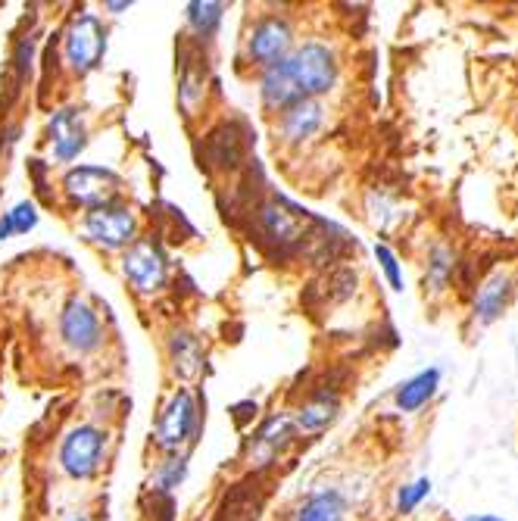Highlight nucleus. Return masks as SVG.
<instances>
[{
	"mask_svg": "<svg viewBox=\"0 0 518 521\" xmlns=\"http://www.w3.org/2000/svg\"><path fill=\"white\" fill-rule=\"evenodd\" d=\"M169 353H172V362H175V372L181 378H194L200 369H203V350H200V341L188 331H175L169 337Z\"/></svg>",
	"mask_w": 518,
	"mask_h": 521,
	"instance_id": "dca6fc26",
	"label": "nucleus"
},
{
	"mask_svg": "<svg viewBox=\"0 0 518 521\" xmlns=\"http://www.w3.org/2000/svg\"><path fill=\"white\" fill-rule=\"evenodd\" d=\"M132 4H128V0H122V4H107V10H113V13H122V10H128Z\"/></svg>",
	"mask_w": 518,
	"mask_h": 521,
	"instance_id": "cd10ccee",
	"label": "nucleus"
},
{
	"mask_svg": "<svg viewBox=\"0 0 518 521\" xmlns=\"http://www.w3.org/2000/svg\"><path fill=\"white\" fill-rule=\"evenodd\" d=\"M437 384H440V372L437 369H428V372H419L416 378H409L397 390V409L400 412H419L437 394Z\"/></svg>",
	"mask_w": 518,
	"mask_h": 521,
	"instance_id": "2eb2a0df",
	"label": "nucleus"
},
{
	"mask_svg": "<svg viewBox=\"0 0 518 521\" xmlns=\"http://www.w3.org/2000/svg\"><path fill=\"white\" fill-rule=\"evenodd\" d=\"M453 253L447 247H437L428 259V281L434 284V291H444L447 288V281L453 275Z\"/></svg>",
	"mask_w": 518,
	"mask_h": 521,
	"instance_id": "4be33fe9",
	"label": "nucleus"
},
{
	"mask_svg": "<svg viewBox=\"0 0 518 521\" xmlns=\"http://www.w3.org/2000/svg\"><path fill=\"white\" fill-rule=\"evenodd\" d=\"M465 521H503V518H497V515H469Z\"/></svg>",
	"mask_w": 518,
	"mask_h": 521,
	"instance_id": "bb28decb",
	"label": "nucleus"
},
{
	"mask_svg": "<svg viewBox=\"0 0 518 521\" xmlns=\"http://www.w3.org/2000/svg\"><path fill=\"white\" fill-rule=\"evenodd\" d=\"M185 478H188V456H172L157 468V490L172 493Z\"/></svg>",
	"mask_w": 518,
	"mask_h": 521,
	"instance_id": "412c9836",
	"label": "nucleus"
},
{
	"mask_svg": "<svg viewBox=\"0 0 518 521\" xmlns=\"http://www.w3.org/2000/svg\"><path fill=\"white\" fill-rule=\"evenodd\" d=\"M72 521H88V518H72Z\"/></svg>",
	"mask_w": 518,
	"mask_h": 521,
	"instance_id": "c85d7f7f",
	"label": "nucleus"
},
{
	"mask_svg": "<svg viewBox=\"0 0 518 521\" xmlns=\"http://www.w3.org/2000/svg\"><path fill=\"white\" fill-rule=\"evenodd\" d=\"M200 428V409H197V400L188 387H181L172 394V400L166 403L160 422H157V447L166 450V453H175L181 444H188L194 440Z\"/></svg>",
	"mask_w": 518,
	"mask_h": 521,
	"instance_id": "20e7f679",
	"label": "nucleus"
},
{
	"mask_svg": "<svg viewBox=\"0 0 518 521\" xmlns=\"http://www.w3.org/2000/svg\"><path fill=\"white\" fill-rule=\"evenodd\" d=\"M7 216H10V222H13V234H29V231H35V225H38V206H35L32 200H22V203L13 206V210H10Z\"/></svg>",
	"mask_w": 518,
	"mask_h": 521,
	"instance_id": "5701e85b",
	"label": "nucleus"
},
{
	"mask_svg": "<svg viewBox=\"0 0 518 521\" xmlns=\"http://www.w3.org/2000/svg\"><path fill=\"white\" fill-rule=\"evenodd\" d=\"M259 97H263V103L269 110H291L294 103H300V91L294 85V78H291V69H288V57H284L281 63L263 69V78H259Z\"/></svg>",
	"mask_w": 518,
	"mask_h": 521,
	"instance_id": "f8f14e48",
	"label": "nucleus"
},
{
	"mask_svg": "<svg viewBox=\"0 0 518 521\" xmlns=\"http://www.w3.org/2000/svg\"><path fill=\"white\" fill-rule=\"evenodd\" d=\"M288 69L303 100H319L338 82V60L319 41H306L303 47H297L288 57Z\"/></svg>",
	"mask_w": 518,
	"mask_h": 521,
	"instance_id": "f257e3e1",
	"label": "nucleus"
},
{
	"mask_svg": "<svg viewBox=\"0 0 518 521\" xmlns=\"http://www.w3.org/2000/svg\"><path fill=\"white\" fill-rule=\"evenodd\" d=\"M35 44H38L35 35H25V38H19L16 47H13V78H16V88H13V91H19V88L25 85V78H29V72H32Z\"/></svg>",
	"mask_w": 518,
	"mask_h": 521,
	"instance_id": "aec40b11",
	"label": "nucleus"
},
{
	"mask_svg": "<svg viewBox=\"0 0 518 521\" xmlns=\"http://www.w3.org/2000/svg\"><path fill=\"white\" fill-rule=\"evenodd\" d=\"M222 4H188V22L191 29L197 32V38H213L219 32V22H222Z\"/></svg>",
	"mask_w": 518,
	"mask_h": 521,
	"instance_id": "6ab92c4d",
	"label": "nucleus"
},
{
	"mask_svg": "<svg viewBox=\"0 0 518 521\" xmlns=\"http://www.w3.org/2000/svg\"><path fill=\"white\" fill-rule=\"evenodd\" d=\"M66 63L75 75H88L107 54V29L94 13H82L66 32Z\"/></svg>",
	"mask_w": 518,
	"mask_h": 521,
	"instance_id": "7ed1b4c3",
	"label": "nucleus"
},
{
	"mask_svg": "<svg viewBox=\"0 0 518 521\" xmlns=\"http://www.w3.org/2000/svg\"><path fill=\"white\" fill-rule=\"evenodd\" d=\"M103 456V434L94 425H79L72 428L60 447V465L63 472L75 481H85L97 472Z\"/></svg>",
	"mask_w": 518,
	"mask_h": 521,
	"instance_id": "6e6552de",
	"label": "nucleus"
},
{
	"mask_svg": "<svg viewBox=\"0 0 518 521\" xmlns=\"http://www.w3.org/2000/svg\"><path fill=\"white\" fill-rule=\"evenodd\" d=\"M338 412H341L338 394L325 387V390H319V394L300 409L297 425H300L303 431H309V434H319V431H325L334 419H338Z\"/></svg>",
	"mask_w": 518,
	"mask_h": 521,
	"instance_id": "4468645a",
	"label": "nucleus"
},
{
	"mask_svg": "<svg viewBox=\"0 0 518 521\" xmlns=\"http://www.w3.org/2000/svg\"><path fill=\"white\" fill-rule=\"evenodd\" d=\"M10 238H13V222H10L7 213H0V244L10 241Z\"/></svg>",
	"mask_w": 518,
	"mask_h": 521,
	"instance_id": "a878e982",
	"label": "nucleus"
},
{
	"mask_svg": "<svg viewBox=\"0 0 518 521\" xmlns=\"http://www.w3.org/2000/svg\"><path fill=\"white\" fill-rule=\"evenodd\" d=\"M247 156V135L241 122H222L200 144V166L213 172H235Z\"/></svg>",
	"mask_w": 518,
	"mask_h": 521,
	"instance_id": "423d86ee",
	"label": "nucleus"
},
{
	"mask_svg": "<svg viewBox=\"0 0 518 521\" xmlns=\"http://www.w3.org/2000/svg\"><path fill=\"white\" fill-rule=\"evenodd\" d=\"M428 493H431V481H428V478H422V481H416V484L403 487V490L397 493V512L409 515L412 509H416V506L428 497Z\"/></svg>",
	"mask_w": 518,
	"mask_h": 521,
	"instance_id": "b1692460",
	"label": "nucleus"
},
{
	"mask_svg": "<svg viewBox=\"0 0 518 521\" xmlns=\"http://www.w3.org/2000/svg\"><path fill=\"white\" fill-rule=\"evenodd\" d=\"M85 234L88 241H94L103 250H122L135 244V216L132 210L113 203L100 206V210L85 213Z\"/></svg>",
	"mask_w": 518,
	"mask_h": 521,
	"instance_id": "0eeeda50",
	"label": "nucleus"
},
{
	"mask_svg": "<svg viewBox=\"0 0 518 521\" xmlns=\"http://www.w3.org/2000/svg\"><path fill=\"white\" fill-rule=\"evenodd\" d=\"M63 191L75 206L85 210H100V206H113L122 194V178L113 169L103 166H79L69 169L63 178Z\"/></svg>",
	"mask_w": 518,
	"mask_h": 521,
	"instance_id": "f03ea898",
	"label": "nucleus"
},
{
	"mask_svg": "<svg viewBox=\"0 0 518 521\" xmlns=\"http://www.w3.org/2000/svg\"><path fill=\"white\" fill-rule=\"evenodd\" d=\"M122 272L128 281H132V288L141 294L163 291L166 278H169V263H166L163 247L153 238L135 241L122 256Z\"/></svg>",
	"mask_w": 518,
	"mask_h": 521,
	"instance_id": "39448f33",
	"label": "nucleus"
},
{
	"mask_svg": "<svg viewBox=\"0 0 518 521\" xmlns=\"http://www.w3.org/2000/svg\"><path fill=\"white\" fill-rule=\"evenodd\" d=\"M60 334H63V341L66 347H72L75 353H91L100 347V319H97V312L79 300V297H72L63 312H60Z\"/></svg>",
	"mask_w": 518,
	"mask_h": 521,
	"instance_id": "9d476101",
	"label": "nucleus"
},
{
	"mask_svg": "<svg viewBox=\"0 0 518 521\" xmlns=\"http://www.w3.org/2000/svg\"><path fill=\"white\" fill-rule=\"evenodd\" d=\"M325 110L319 100H300L291 110L281 113V138L288 144H303L322 128Z\"/></svg>",
	"mask_w": 518,
	"mask_h": 521,
	"instance_id": "ddd939ff",
	"label": "nucleus"
},
{
	"mask_svg": "<svg viewBox=\"0 0 518 521\" xmlns=\"http://www.w3.org/2000/svg\"><path fill=\"white\" fill-rule=\"evenodd\" d=\"M47 135H50V147H54L57 163L79 160V153L88 147V132H85V122H82L79 110L54 113V119H50V125H47Z\"/></svg>",
	"mask_w": 518,
	"mask_h": 521,
	"instance_id": "9b49d317",
	"label": "nucleus"
},
{
	"mask_svg": "<svg viewBox=\"0 0 518 521\" xmlns=\"http://www.w3.org/2000/svg\"><path fill=\"white\" fill-rule=\"evenodd\" d=\"M375 256H378V263H381L387 281H391V288H394V291H403V272H400V263H397L394 250L384 247V244H378V247H375Z\"/></svg>",
	"mask_w": 518,
	"mask_h": 521,
	"instance_id": "393cba45",
	"label": "nucleus"
},
{
	"mask_svg": "<svg viewBox=\"0 0 518 521\" xmlns=\"http://www.w3.org/2000/svg\"><path fill=\"white\" fill-rule=\"evenodd\" d=\"M509 294H512V278L509 275H494L490 278L484 288H481V294H478V300H475V312L481 316V322H494L500 312L506 309V303H509Z\"/></svg>",
	"mask_w": 518,
	"mask_h": 521,
	"instance_id": "f3484780",
	"label": "nucleus"
},
{
	"mask_svg": "<svg viewBox=\"0 0 518 521\" xmlns=\"http://www.w3.org/2000/svg\"><path fill=\"white\" fill-rule=\"evenodd\" d=\"M291 41H294V35H291L288 22L281 16H263L247 35V57H250V63L269 69L288 57Z\"/></svg>",
	"mask_w": 518,
	"mask_h": 521,
	"instance_id": "1a4fd4ad",
	"label": "nucleus"
},
{
	"mask_svg": "<svg viewBox=\"0 0 518 521\" xmlns=\"http://www.w3.org/2000/svg\"><path fill=\"white\" fill-rule=\"evenodd\" d=\"M344 515H347V503H344L341 493L322 490L300 506L297 521H344Z\"/></svg>",
	"mask_w": 518,
	"mask_h": 521,
	"instance_id": "a211bd4d",
	"label": "nucleus"
}]
</instances>
